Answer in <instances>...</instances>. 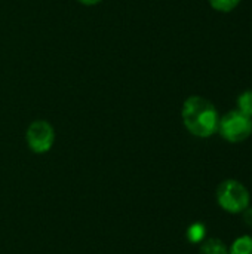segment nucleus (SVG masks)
I'll use <instances>...</instances> for the list:
<instances>
[{
  "label": "nucleus",
  "instance_id": "obj_1",
  "mask_svg": "<svg viewBox=\"0 0 252 254\" xmlns=\"http://www.w3.org/2000/svg\"><path fill=\"white\" fill-rule=\"evenodd\" d=\"M220 113L212 101L202 95H190L181 107V119L186 129L199 138H209L218 132Z\"/></svg>",
  "mask_w": 252,
  "mask_h": 254
},
{
  "label": "nucleus",
  "instance_id": "obj_2",
  "mask_svg": "<svg viewBox=\"0 0 252 254\" xmlns=\"http://www.w3.org/2000/svg\"><path fill=\"white\" fill-rule=\"evenodd\" d=\"M215 196L221 210L230 214H241L245 208L250 207L251 202L248 188L235 179H229L220 183Z\"/></svg>",
  "mask_w": 252,
  "mask_h": 254
},
{
  "label": "nucleus",
  "instance_id": "obj_3",
  "mask_svg": "<svg viewBox=\"0 0 252 254\" xmlns=\"http://www.w3.org/2000/svg\"><path fill=\"white\" fill-rule=\"evenodd\" d=\"M218 134L229 143H242L252 134V118L239 110H230L220 118Z\"/></svg>",
  "mask_w": 252,
  "mask_h": 254
},
{
  "label": "nucleus",
  "instance_id": "obj_4",
  "mask_svg": "<svg viewBox=\"0 0 252 254\" xmlns=\"http://www.w3.org/2000/svg\"><path fill=\"white\" fill-rule=\"evenodd\" d=\"M25 143L28 149L36 155H45L50 152L55 144V129L52 124L45 119L33 121L25 131Z\"/></svg>",
  "mask_w": 252,
  "mask_h": 254
},
{
  "label": "nucleus",
  "instance_id": "obj_5",
  "mask_svg": "<svg viewBox=\"0 0 252 254\" xmlns=\"http://www.w3.org/2000/svg\"><path fill=\"white\" fill-rule=\"evenodd\" d=\"M199 254H229V247L218 238H206L201 243Z\"/></svg>",
  "mask_w": 252,
  "mask_h": 254
},
{
  "label": "nucleus",
  "instance_id": "obj_6",
  "mask_svg": "<svg viewBox=\"0 0 252 254\" xmlns=\"http://www.w3.org/2000/svg\"><path fill=\"white\" fill-rule=\"evenodd\" d=\"M186 237H187L189 243H192V244H201L202 241L206 240V228H205V225L201 223V222H196V223L190 225L187 228Z\"/></svg>",
  "mask_w": 252,
  "mask_h": 254
},
{
  "label": "nucleus",
  "instance_id": "obj_7",
  "mask_svg": "<svg viewBox=\"0 0 252 254\" xmlns=\"http://www.w3.org/2000/svg\"><path fill=\"white\" fill-rule=\"evenodd\" d=\"M229 254H252V237L244 235L233 241L229 247Z\"/></svg>",
  "mask_w": 252,
  "mask_h": 254
},
{
  "label": "nucleus",
  "instance_id": "obj_8",
  "mask_svg": "<svg viewBox=\"0 0 252 254\" xmlns=\"http://www.w3.org/2000/svg\"><path fill=\"white\" fill-rule=\"evenodd\" d=\"M238 110L252 118V89L244 91L238 97Z\"/></svg>",
  "mask_w": 252,
  "mask_h": 254
},
{
  "label": "nucleus",
  "instance_id": "obj_9",
  "mask_svg": "<svg viewBox=\"0 0 252 254\" xmlns=\"http://www.w3.org/2000/svg\"><path fill=\"white\" fill-rule=\"evenodd\" d=\"M208 1H209L211 7L215 9L217 12L227 13V12H232L233 9H236L242 0H208Z\"/></svg>",
  "mask_w": 252,
  "mask_h": 254
},
{
  "label": "nucleus",
  "instance_id": "obj_10",
  "mask_svg": "<svg viewBox=\"0 0 252 254\" xmlns=\"http://www.w3.org/2000/svg\"><path fill=\"white\" fill-rule=\"evenodd\" d=\"M242 219H244V223L250 228V229H252V207L250 205L248 208H245L242 213Z\"/></svg>",
  "mask_w": 252,
  "mask_h": 254
},
{
  "label": "nucleus",
  "instance_id": "obj_11",
  "mask_svg": "<svg viewBox=\"0 0 252 254\" xmlns=\"http://www.w3.org/2000/svg\"><path fill=\"white\" fill-rule=\"evenodd\" d=\"M80 4H83V6H97V4H100L102 0H77Z\"/></svg>",
  "mask_w": 252,
  "mask_h": 254
}]
</instances>
